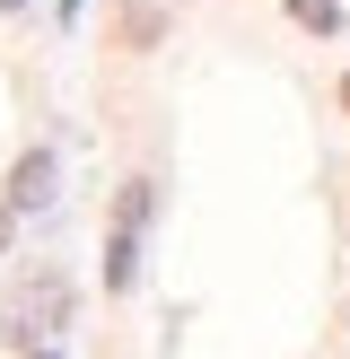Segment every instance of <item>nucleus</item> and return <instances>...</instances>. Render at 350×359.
Wrapping results in <instances>:
<instances>
[{
  "label": "nucleus",
  "mask_w": 350,
  "mask_h": 359,
  "mask_svg": "<svg viewBox=\"0 0 350 359\" xmlns=\"http://www.w3.org/2000/svg\"><path fill=\"white\" fill-rule=\"evenodd\" d=\"M0 245H9V210H0Z\"/></svg>",
  "instance_id": "423d86ee"
},
{
  "label": "nucleus",
  "mask_w": 350,
  "mask_h": 359,
  "mask_svg": "<svg viewBox=\"0 0 350 359\" xmlns=\"http://www.w3.org/2000/svg\"><path fill=\"white\" fill-rule=\"evenodd\" d=\"M52 175H62L52 149H27V158L9 167V210H44V202H52Z\"/></svg>",
  "instance_id": "f03ea898"
},
{
  "label": "nucleus",
  "mask_w": 350,
  "mask_h": 359,
  "mask_svg": "<svg viewBox=\"0 0 350 359\" xmlns=\"http://www.w3.org/2000/svg\"><path fill=\"white\" fill-rule=\"evenodd\" d=\"M289 18H298V27H315V35L342 27V9H332V0H289Z\"/></svg>",
  "instance_id": "39448f33"
},
{
  "label": "nucleus",
  "mask_w": 350,
  "mask_h": 359,
  "mask_svg": "<svg viewBox=\"0 0 350 359\" xmlns=\"http://www.w3.org/2000/svg\"><path fill=\"white\" fill-rule=\"evenodd\" d=\"M342 114H350V79H342Z\"/></svg>",
  "instance_id": "0eeeda50"
},
{
  "label": "nucleus",
  "mask_w": 350,
  "mask_h": 359,
  "mask_svg": "<svg viewBox=\"0 0 350 359\" xmlns=\"http://www.w3.org/2000/svg\"><path fill=\"white\" fill-rule=\"evenodd\" d=\"M140 237H132V228H114V245H105V290H132V272H140Z\"/></svg>",
  "instance_id": "7ed1b4c3"
},
{
  "label": "nucleus",
  "mask_w": 350,
  "mask_h": 359,
  "mask_svg": "<svg viewBox=\"0 0 350 359\" xmlns=\"http://www.w3.org/2000/svg\"><path fill=\"white\" fill-rule=\"evenodd\" d=\"M27 359H52V351H27Z\"/></svg>",
  "instance_id": "1a4fd4ad"
},
{
  "label": "nucleus",
  "mask_w": 350,
  "mask_h": 359,
  "mask_svg": "<svg viewBox=\"0 0 350 359\" xmlns=\"http://www.w3.org/2000/svg\"><path fill=\"white\" fill-rule=\"evenodd\" d=\"M62 307H70V290L44 272V280H27V290L0 307V333H9L18 351H35V342H52V333H62Z\"/></svg>",
  "instance_id": "f257e3e1"
},
{
  "label": "nucleus",
  "mask_w": 350,
  "mask_h": 359,
  "mask_svg": "<svg viewBox=\"0 0 350 359\" xmlns=\"http://www.w3.org/2000/svg\"><path fill=\"white\" fill-rule=\"evenodd\" d=\"M114 228H132V237L149 228V184H122V202H114Z\"/></svg>",
  "instance_id": "20e7f679"
},
{
  "label": "nucleus",
  "mask_w": 350,
  "mask_h": 359,
  "mask_svg": "<svg viewBox=\"0 0 350 359\" xmlns=\"http://www.w3.org/2000/svg\"><path fill=\"white\" fill-rule=\"evenodd\" d=\"M0 9H27V0H0Z\"/></svg>",
  "instance_id": "6e6552de"
}]
</instances>
